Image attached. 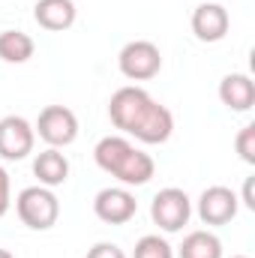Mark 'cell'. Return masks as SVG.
I'll use <instances>...</instances> for the list:
<instances>
[{
    "label": "cell",
    "mask_w": 255,
    "mask_h": 258,
    "mask_svg": "<svg viewBox=\"0 0 255 258\" xmlns=\"http://www.w3.org/2000/svg\"><path fill=\"white\" fill-rule=\"evenodd\" d=\"M240 210V198L228 186H207L198 195V219L204 225H228Z\"/></svg>",
    "instance_id": "9"
},
{
    "label": "cell",
    "mask_w": 255,
    "mask_h": 258,
    "mask_svg": "<svg viewBox=\"0 0 255 258\" xmlns=\"http://www.w3.org/2000/svg\"><path fill=\"white\" fill-rule=\"evenodd\" d=\"M84 258H126V252H123L117 243L102 240V243H93V246L87 249V255H84Z\"/></svg>",
    "instance_id": "18"
},
{
    "label": "cell",
    "mask_w": 255,
    "mask_h": 258,
    "mask_svg": "<svg viewBox=\"0 0 255 258\" xmlns=\"http://www.w3.org/2000/svg\"><path fill=\"white\" fill-rule=\"evenodd\" d=\"M33 144H36V132L27 117L6 114L0 120V159H6V162L27 159L33 153Z\"/></svg>",
    "instance_id": "7"
},
{
    "label": "cell",
    "mask_w": 255,
    "mask_h": 258,
    "mask_svg": "<svg viewBox=\"0 0 255 258\" xmlns=\"http://www.w3.org/2000/svg\"><path fill=\"white\" fill-rule=\"evenodd\" d=\"M231 27V15L222 3H201L192 12V33L198 42H222Z\"/></svg>",
    "instance_id": "10"
},
{
    "label": "cell",
    "mask_w": 255,
    "mask_h": 258,
    "mask_svg": "<svg viewBox=\"0 0 255 258\" xmlns=\"http://www.w3.org/2000/svg\"><path fill=\"white\" fill-rule=\"evenodd\" d=\"M0 258H15V255H12L9 249H0Z\"/></svg>",
    "instance_id": "21"
},
{
    "label": "cell",
    "mask_w": 255,
    "mask_h": 258,
    "mask_svg": "<svg viewBox=\"0 0 255 258\" xmlns=\"http://www.w3.org/2000/svg\"><path fill=\"white\" fill-rule=\"evenodd\" d=\"M243 204L255 210V201H252V177H246V183H243Z\"/></svg>",
    "instance_id": "20"
},
{
    "label": "cell",
    "mask_w": 255,
    "mask_h": 258,
    "mask_svg": "<svg viewBox=\"0 0 255 258\" xmlns=\"http://www.w3.org/2000/svg\"><path fill=\"white\" fill-rule=\"evenodd\" d=\"M231 258H249V255H231Z\"/></svg>",
    "instance_id": "22"
},
{
    "label": "cell",
    "mask_w": 255,
    "mask_h": 258,
    "mask_svg": "<svg viewBox=\"0 0 255 258\" xmlns=\"http://www.w3.org/2000/svg\"><path fill=\"white\" fill-rule=\"evenodd\" d=\"M132 258H174V249H171V243H168L165 237H159V234H144V237H138Z\"/></svg>",
    "instance_id": "16"
},
{
    "label": "cell",
    "mask_w": 255,
    "mask_h": 258,
    "mask_svg": "<svg viewBox=\"0 0 255 258\" xmlns=\"http://www.w3.org/2000/svg\"><path fill=\"white\" fill-rule=\"evenodd\" d=\"M15 213H18V219L27 228L48 231L60 219V201H57V195L51 192L48 186H39L36 183V186H27V189L18 192V198H15Z\"/></svg>",
    "instance_id": "3"
},
{
    "label": "cell",
    "mask_w": 255,
    "mask_h": 258,
    "mask_svg": "<svg viewBox=\"0 0 255 258\" xmlns=\"http://www.w3.org/2000/svg\"><path fill=\"white\" fill-rule=\"evenodd\" d=\"M180 258H222V240L213 234V231H189L177 249Z\"/></svg>",
    "instance_id": "14"
},
{
    "label": "cell",
    "mask_w": 255,
    "mask_h": 258,
    "mask_svg": "<svg viewBox=\"0 0 255 258\" xmlns=\"http://www.w3.org/2000/svg\"><path fill=\"white\" fill-rule=\"evenodd\" d=\"M33 132L48 144V147H69L78 138V117L66 105H45L36 117Z\"/></svg>",
    "instance_id": "6"
},
{
    "label": "cell",
    "mask_w": 255,
    "mask_h": 258,
    "mask_svg": "<svg viewBox=\"0 0 255 258\" xmlns=\"http://www.w3.org/2000/svg\"><path fill=\"white\" fill-rule=\"evenodd\" d=\"M93 159H96V165L105 174L117 177L123 186H144L156 174L153 156L144 153L141 147H135L126 135H105V138H99L96 147H93Z\"/></svg>",
    "instance_id": "2"
},
{
    "label": "cell",
    "mask_w": 255,
    "mask_h": 258,
    "mask_svg": "<svg viewBox=\"0 0 255 258\" xmlns=\"http://www.w3.org/2000/svg\"><path fill=\"white\" fill-rule=\"evenodd\" d=\"M234 147H237V153H240V159L246 165H255V123H246V126L237 132Z\"/></svg>",
    "instance_id": "17"
},
{
    "label": "cell",
    "mask_w": 255,
    "mask_h": 258,
    "mask_svg": "<svg viewBox=\"0 0 255 258\" xmlns=\"http://www.w3.org/2000/svg\"><path fill=\"white\" fill-rule=\"evenodd\" d=\"M192 216V201L189 195L177 186H165L153 195L150 201V219L153 225H159L165 234H177L183 231V225L189 222Z\"/></svg>",
    "instance_id": "4"
},
{
    "label": "cell",
    "mask_w": 255,
    "mask_h": 258,
    "mask_svg": "<svg viewBox=\"0 0 255 258\" xmlns=\"http://www.w3.org/2000/svg\"><path fill=\"white\" fill-rule=\"evenodd\" d=\"M117 66H120L123 78H129V81H150L162 69V51L150 39H132L120 48Z\"/></svg>",
    "instance_id": "5"
},
{
    "label": "cell",
    "mask_w": 255,
    "mask_h": 258,
    "mask_svg": "<svg viewBox=\"0 0 255 258\" xmlns=\"http://www.w3.org/2000/svg\"><path fill=\"white\" fill-rule=\"evenodd\" d=\"M12 207V180H9V171L0 165V219L9 213Z\"/></svg>",
    "instance_id": "19"
},
{
    "label": "cell",
    "mask_w": 255,
    "mask_h": 258,
    "mask_svg": "<svg viewBox=\"0 0 255 258\" xmlns=\"http://www.w3.org/2000/svg\"><path fill=\"white\" fill-rule=\"evenodd\" d=\"M108 117L123 135H132L141 144H165L174 132V114L156 102L144 87L126 84L111 93Z\"/></svg>",
    "instance_id": "1"
},
{
    "label": "cell",
    "mask_w": 255,
    "mask_h": 258,
    "mask_svg": "<svg viewBox=\"0 0 255 258\" xmlns=\"http://www.w3.org/2000/svg\"><path fill=\"white\" fill-rule=\"evenodd\" d=\"M33 177L39 180V186H63L69 180V159L60 153V147H48L42 153H36L33 159Z\"/></svg>",
    "instance_id": "13"
},
{
    "label": "cell",
    "mask_w": 255,
    "mask_h": 258,
    "mask_svg": "<svg viewBox=\"0 0 255 258\" xmlns=\"http://www.w3.org/2000/svg\"><path fill=\"white\" fill-rule=\"evenodd\" d=\"M93 213L105 225H126L138 213V201L129 192V186H105L93 198Z\"/></svg>",
    "instance_id": "8"
},
{
    "label": "cell",
    "mask_w": 255,
    "mask_h": 258,
    "mask_svg": "<svg viewBox=\"0 0 255 258\" xmlns=\"http://www.w3.org/2000/svg\"><path fill=\"white\" fill-rule=\"evenodd\" d=\"M75 15H78V9H75L72 0H36V6H33L36 24L42 30H48V33L69 30L75 24Z\"/></svg>",
    "instance_id": "11"
},
{
    "label": "cell",
    "mask_w": 255,
    "mask_h": 258,
    "mask_svg": "<svg viewBox=\"0 0 255 258\" xmlns=\"http://www.w3.org/2000/svg\"><path fill=\"white\" fill-rule=\"evenodd\" d=\"M219 99L231 111H249L255 105V81L246 72H231L219 81Z\"/></svg>",
    "instance_id": "12"
},
{
    "label": "cell",
    "mask_w": 255,
    "mask_h": 258,
    "mask_svg": "<svg viewBox=\"0 0 255 258\" xmlns=\"http://www.w3.org/2000/svg\"><path fill=\"white\" fill-rule=\"evenodd\" d=\"M36 51V42L24 30H3L0 33V60L6 63H27Z\"/></svg>",
    "instance_id": "15"
}]
</instances>
